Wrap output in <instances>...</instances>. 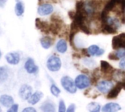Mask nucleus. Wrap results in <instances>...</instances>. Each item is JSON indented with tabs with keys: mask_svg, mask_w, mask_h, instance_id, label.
<instances>
[{
	"mask_svg": "<svg viewBox=\"0 0 125 112\" xmlns=\"http://www.w3.org/2000/svg\"><path fill=\"white\" fill-rule=\"evenodd\" d=\"M6 1H7V0H0V5H1V7L4 6V4H5Z\"/></svg>",
	"mask_w": 125,
	"mask_h": 112,
	"instance_id": "c9c22d12",
	"label": "nucleus"
},
{
	"mask_svg": "<svg viewBox=\"0 0 125 112\" xmlns=\"http://www.w3.org/2000/svg\"><path fill=\"white\" fill-rule=\"evenodd\" d=\"M112 48L114 50L125 48V32L116 35L112 39Z\"/></svg>",
	"mask_w": 125,
	"mask_h": 112,
	"instance_id": "20e7f679",
	"label": "nucleus"
},
{
	"mask_svg": "<svg viewBox=\"0 0 125 112\" xmlns=\"http://www.w3.org/2000/svg\"><path fill=\"white\" fill-rule=\"evenodd\" d=\"M120 1L121 0H108L105 3L102 10L105 11L107 13H109L111 11H114V10L116 7L117 5H119Z\"/></svg>",
	"mask_w": 125,
	"mask_h": 112,
	"instance_id": "ddd939ff",
	"label": "nucleus"
},
{
	"mask_svg": "<svg viewBox=\"0 0 125 112\" xmlns=\"http://www.w3.org/2000/svg\"><path fill=\"white\" fill-rule=\"evenodd\" d=\"M35 25L39 30H40L41 32H42L44 33H50L51 32L50 24L45 21H42L40 18H37L36 21H35Z\"/></svg>",
	"mask_w": 125,
	"mask_h": 112,
	"instance_id": "f8f14e48",
	"label": "nucleus"
},
{
	"mask_svg": "<svg viewBox=\"0 0 125 112\" xmlns=\"http://www.w3.org/2000/svg\"><path fill=\"white\" fill-rule=\"evenodd\" d=\"M122 109V107L119 104L116 103H108L105 104L102 108L103 112H116L120 111Z\"/></svg>",
	"mask_w": 125,
	"mask_h": 112,
	"instance_id": "4468645a",
	"label": "nucleus"
},
{
	"mask_svg": "<svg viewBox=\"0 0 125 112\" xmlns=\"http://www.w3.org/2000/svg\"><path fill=\"white\" fill-rule=\"evenodd\" d=\"M50 90H51V93L53 96H55V97H58L60 95V93H61L60 89L56 84H51V88H50Z\"/></svg>",
	"mask_w": 125,
	"mask_h": 112,
	"instance_id": "a878e982",
	"label": "nucleus"
},
{
	"mask_svg": "<svg viewBox=\"0 0 125 112\" xmlns=\"http://www.w3.org/2000/svg\"><path fill=\"white\" fill-rule=\"evenodd\" d=\"M123 89V86L122 82H118L117 84L114 87H112V89L109 91V92L108 93V96L107 98L108 99H114L117 98V96L119 95V94L120 93V92L122 91V90Z\"/></svg>",
	"mask_w": 125,
	"mask_h": 112,
	"instance_id": "9b49d317",
	"label": "nucleus"
},
{
	"mask_svg": "<svg viewBox=\"0 0 125 112\" xmlns=\"http://www.w3.org/2000/svg\"><path fill=\"white\" fill-rule=\"evenodd\" d=\"M119 6H120V8L122 9V10L123 12V10L125 8V0H121Z\"/></svg>",
	"mask_w": 125,
	"mask_h": 112,
	"instance_id": "f704fd0d",
	"label": "nucleus"
},
{
	"mask_svg": "<svg viewBox=\"0 0 125 112\" xmlns=\"http://www.w3.org/2000/svg\"><path fill=\"white\" fill-rule=\"evenodd\" d=\"M8 78V70L6 67L0 66V81H4Z\"/></svg>",
	"mask_w": 125,
	"mask_h": 112,
	"instance_id": "b1692460",
	"label": "nucleus"
},
{
	"mask_svg": "<svg viewBox=\"0 0 125 112\" xmlns=\"http://www.w3.org/2000/svg\"><path fill=\"white\" fill-rule=\"evenodd\" d=\"M40 44L42 45V47L45 49H48L50 48L52 45H53V40L51 37L48 36H45V37H42L40 40Z\"/></svg>",
	"mask_w": 125,
	"mask_h": 112,
	"instance_id": "aec40b11",
	"label": "nucleus"
},
{
	"mask_svg": "<svg viewBox=\"0 0 125 112\" xmlns=\"http://www.w3.org/2000/svg\"><path fill=\"white\" fill-rule=\"evenodd\" d=\"M40 110L42 112H56V106L52 101H47L41 105Z\"/></svg>",
	"mask_w": 125,
	"mask_h": 112,
	"instance_id": "f3484780",
	"label": "nucleus"
},
{
	"mask_svg": "<svg viewBox=\"0 0 125 112\" xmlns=\"http://www.w3.org/2000/svg\"><path fill=\"white\" fill-rule=\"evenodd\" d=\"M123 14H124V16H125V8L123 10Z\"/></svg>",
	"mask_w": 125,
	"mask_h": 112,
	"instance_id": "4c0bfd02",
	"label": "nucleus"
},
{
	"mask_svg": "<svg viewBox=\"0 0 125 112\" xmlns=\"http://www.w3.org/2000/svg\"><path fill=\"white\" fill-rule=\"evenodd\" d=\"M0 112H1V109H0Z\"/></svg>",
	"mask_w": 125,
	"mask_h": 112,
	"instance_id": "a19ab883",
	"label": "nucleus"
},
{
	"mask_svg": "<svg viewBox=\"0 0 125 112\" xmlns=\"http://www.w3.org/2000/svg\"><path fill=\"white\" fill-rule=\"evenodd\" d=\"M87 110L89 112H100L101 111V106L99 103L92 102L87 105L86 106Z\"/></svg>",
	"mask_w": 125,
	"mask_h": 112,
	"instance_id": "5701e85b",
	"label": "nucleus"
},
{
	"mask_svg": "<svg viewBox=\"0 0 125 112\" xmlns=\"http://www.w3.org/2000/svg\"><path fill=\"white\" fill-rule=\"evenodd\" d=\"M67 109H66V106L65 103L64 102L63 100H61L59 101V109H58V112H66Z\"/></svg>",
	"mask_w": 125,
	"mask_h": 112,
	"instance_id": "cd10ccee",
	"label": "nucleus"
},
{
	"mask_svg": "<svg viewBox=\"0 0 125 112\" xmlns=\"http://www.w3.org/2000/svg\"><path fill=\"white\" fill-rule=\"evenodd\" d=\"M0 103L6 108H10L14 104V99L9 95H2L0 96Z\"/></svg>",
	"mask_w": 125,
	"mask_h": 112,
	"instance_id": "2eb2a0df",
	"label": "nucleus"
},
{
	"mask_svg": "<svg viewBox=\"0 0 125 112\" xmlns=\"http://www.w3.org/2000/svg\"><path fill=\"white\" fill-rule=\"evenodd\" d=\"M108 59H111V60H113V61H116V60H118L117 59V58H116V56H115V54H114V53L113 52V53H110L109 54V55H108Z\"/></svg>",
	"mask_w": 125,
	"mask_h": 112,
	"instance_id": "2f4dec72",
	"label": "nucleus"
},
{
	"mask_svg": "<svg viewBox=\"0 0 125 112\" xmlns=\"http://www.w3.org/2000/svg\"><path fill=\"white\" fill-rule=\"evenodd\" d=\"M43 93L40 91H36L34 93H32L31 97L28 100V103L31 105H35L42 98Z\"/></svg>",
	"mask_w": 125,
	"mask_h": 112,
	"instance_id": "a211bd4d",
	"label": "nucleus"
},
{
	"mask_svg": "<svg viewBox=\"0 0 125 112\" xmlns=\"http://www.w3.org/2000/svg\"><path fill=\"white\" fill-rule=\"evenodd\" d=\"M114 53L118 60L125 58V48H119L117 50H115Z\"/></svg>",
	"mask_w": 125,
	"mask_h": 112,
	"instance_id": "393cba45",
	"label": "nucleus"
},
{
	"mask_svg": "<svg viewBox=\"0 0 125 112\" xmlns=\"http://www.w3.org/2000/svg\"><path fill=\"white\" fill-rule=\"evenodd\" d=\"M16 1H20V0H15Z\"/></svg>",
	"mask_w": 125,
	"mask_h": 112,
	"instance_id": "ea45409f",
	"label": "nucleus"
},
{
	"mask_svg": "<svg viewBox=\"0 0 125 112\" xmlns=\"http://www.w3.org/2000/svg\"><path fill=\"white\" fill-rule=\"evenodd\" d=\"M87 51L89 56H100L105 53L103 48H100L97 45H92L87 48Z\"/></svg>",
	"mask_w": 125,
	"mask_h": 112,
	"instance_id": "9d476101",
	"label": "nucleus"
},
{
	"mask_svg": "<svg viewBox=\"0 0 125 112\" xmlns=\"http://www.w3.org/2000/svg\"><path fill=\"white\" fill-rule=\"evenodd\" d=\"M75 84L77 89L84 90L91 85V79L85 74H80L76 76L75 79Z\"/></svg>",
	"mask_w": 125,
	"mask_h": 112,
	"instance_id": "7ed1b4c3",
	"label": "nucleus"
},
{
	"mask_svg": "<svg viewBox=\"0 0 125 112\" xmlns=\"http://www.w3.org/2000/svg\"><path fill=\"white\" fill-rule=\"evenodd\" d=\"M114 68L112 67L110 63H108L107 61L102 60L100 62V71L103 73L108 74V73H113L114 71Z\"/></svg>",
	"mask_w": 125,
	"mask_h": 112,
	"instance_id": "dca6fc26",
	"label": "nucleus"
},
{
	"mask_svg": "<svg viewBox=\"0 0 125 112\" xmlns=\"http://www.w3.org/2000/svg\"><path fill=\"white\" fill-rule=\"evenodd\" d=\"M1 51H0V58H1Z\"/></svg>",
	"mask_w": 125,
	"mask_h": 112,
	"instance_id": "58836bf2",
	"label": "nucleus"
},
{
	"mask_svg": "<svg viewBox=\"0 0 125 112\" xmlns=\"http://www.w3.org/2000/svg\"><path fill=\"white\" fill-rule=\"evenodd\" d=\"M122 86H123V89L125 90V78L123 80V81L122 82Z\"/></svg>",
	"mask_w": 125,
	"mask_h": 112,
	"instance_id": "e433bc0d",
	"label": "nucleus"
},
{
	"mask_svg": "<svg viewBox=\"0 0 125 112\" xmlns=\"http://www.w3.org/2000/svg\"><path fill=\"white\" fill-rule=\"evenodd\" d=\"M24 68L26 71L29 74H34L38 71V67L35 64L34 61L31 58H28L24 64Z\"/></svg>",
	"mask_w": 125,
	"mask_h": 112,
	"instance_id": "6e6552de",
	"label": "nucleus"
},
{
	"mask_svg": "<svg viewBox=\"0 0 125 112\" xmlns=\"http://www.w3.org/2000/svg\"><path fill=\"white\" fill-rule=\"evenodd\" d=\"M113 74V78L117 82H122L125 78V72L122 70H114Z\"/></svg>",
	"mask_w": 125,
	"mask_h": 112,
	"instance_id": "412c9836",
	"label": "nucleus"
},
{
	"mask_svg": "<svg viewBox=\"0 0 125 112\" xmlns=\"http://www.w3.org/2000/svg\"><path fill=\"white\" fill-rule=\"evenodd\" d=\"M68 15H69L70 18L71 20H73V19L74 18L75 15V11H73V10L69 11V12H68Z\"/></svg>",
	"mask_w": 125,
	"mask_h": 112,
	"instance_id": "473e14b6",
	"label": "nucleus"
},
{
	"mask_svg": "<svg viewBox=\"0 0 125 112\" xmlns=\"http://www.w3.org/2000/svg\"><path fill=\"white\" fill-rule=\"evenodd\" d=\"M53 12V7L52 4L49 3H45V4H40L37 9L38 14L42 16L48 15L51 14Z\"/></svg>",
	"mask_w": 125,
	"mask_h": 112,
	"instance_id": "0eeeda50",
	"label": "nucleus"
},
{
	"mask_svg": "<svg viewBox=\"0 0 125 112\" xmlns=\"http://www.w3.org/2000/svg\"><path fill=\"white\" fill-rule=\"evenodd\" d=\"M114 87L113 81L110 80H102L97 84V89L102 93H108Z\"/></svg>",
	"mask_w": 125,
	"mask_h": 112,
	"instance_id": "39448f33",
	"label": "nucleus"
},
{
	"mask_svg": "<svg viewBox=\"0 0 125 112\" xmlns=\"http://www.w3.org/2000/svg\"><path fill=\"white\" fill-rule=\"evenodd\" d=\"M83 62L87 67H94L96 65L95 61L94 59L89 58V57H85L83 60Z\"/></svg>",
	"mask_w": 125,
	"mask_h": 112,
	"instance_id": "bb28decb",
	"label": "nucleus"
},
{
	"mask_svg": "<svg viewBox=\"0 0 125 112\" xmlns=\"http://www.w3.org/2000/svg\"><path fill=\"white\" fill-rule=\"evenodd\" d=\"M56 51L60 54H64L67 51V43L64 39H60L56 45Z\"/></svg>",
	"mask_w": 125,
	"mask_h": 112,
	"instance_id": "6ab92c4d",
	"label": "nucleus"
},
{
	"mask_svg": "<svg viewBox=\"0 0 125 112\" xmlns=\"http://www.w3.org/2000/svg\"><path fill=\"white\" fill-rule=\"evenodd\" d=\"M47 68L51 72H57L62 67L61 59L56 55H51L46 62Z\"/></svg>",
	"mask_w": 125,
	"mask_h": 112,
	"instance_id": "f257e3e1",
	"label": "nucleus"
},
{
	"mask_svg": "<svg viewBox=\"0 0 125 112\" xmlns=\"http://www.w3.org/2000/svg\"><path fill=\"white\" fill-rule=\"evenodd\" d=\"M75 108H76L75 105L74 103H72L69 106V107L67 108L66 112H75Z\"/></svg>",
	"mask_w": 125,
	"mask_h": 112,
	"instance_id": "c756f323",
	"label": "nucleus"
},
{
	"mask_svg": "<svg viewBox=\"0 0 125 112\" xmlns=\"http://www.w3.org/2000/svg\"><path fill=\"white\" fill-rule=\"evenodd\" d=\"M5 59L7 62L12 65H16L20 62L21 57L17 52H9L5 56Z\"/></svg>",
	"mask_w": 125,
	"mask_h": 112,
	"instance_id": "1a4fd4ad",
	"label": "nucleus"
},
{
	"mask_svg": "<svg viewBox=\"0 0 125 112\" xmlns=\"http://www.w3.org/2000/svg\"><path fill=\"white\" fill-rule=\"evenodd\" d=\"M32 87L30 85L24 84L21 85V87H20L18 95L22 100L28 101L29 98L32 95Z\"/></svg>",
	"mask_w": 125,
	"mask_h": 112,
	"instance_id": "423d86ee",
	"label": "nucleus"
},
{
	"mask_svg": "<svg viewBox=\"0 0 125 112\" xmlns=\"http://www.w3.org/2000/svg\"><path fill=\"white\" fill-rule=\"evenodd\" d=\"M119 67L122 69H125V58L122 59L121 61L119 62Z\"/></svg>",
	"mask_w": 125,
	"mask_h": 112,
	"instance_id": "72a5a7b5",
	"label": "nucleus"
},
{
	"mask_svg": "<svg viewBox=\"0 0 125 112\" xmlns=\"http://www.w3.org/2000/svg\"><path fill=\"white\" fill-rule=\"evenodd\" d=\"M61 84L62 87L69 93L74 94L77 92V87L75 84V81L70 76H65L61 78Z\"/></svg>",
	"mask_w": 125,
	"mask_h": 112,
	"instance_id": "f03ea898",
	"label": "nucleus"
},
{
	"mask_svg": "<svg viewBox=\"0 0 125 112\" xmlns=\"http://www.w3.org/2000/svg\"><path fill=\"white\" fill-rule=\"evenodd\" d=\"M22 112H37V110L34 109V108H33V107H26V108H25Z\"/></svg>",
	"mask_w": 125,
	"mask_h": 112,
	"instance_id": "7c9ffc66",
	"label": "nucleus"
},
{
	"mask_svg": "<svg viewBox=\"0 0 125 112\" xmlns=\"http://www.w3.org/2000/svg\"><path fill=\"white\" fill-rule=\"evenodd\" d=\"M18 104H13L10 107V109L7 110V112H18Z\"/></svg>",
	"mask_w": 125,
	"mask_h": 112,
	"instance_id": "c85d7f7f",
	"label": "nucleus"
},
{
	"mask_svg": "<svg viewBox=\"0 0 125 112\" xmlns=\"http://www.w3.org/2000/svg\"><path fill=\"white\" fill-rule=\"evenodd\" d=\"M24 10H25V7H24L23 2L21 1H16L15 6V12L16 15L21 16L24 12Z\"/></svg>",
	"mask_w": 125,
	"mask_h": 112,
	"instance_id": "4be33fe9",
	"label": "nucleus"
}]
</instances>
